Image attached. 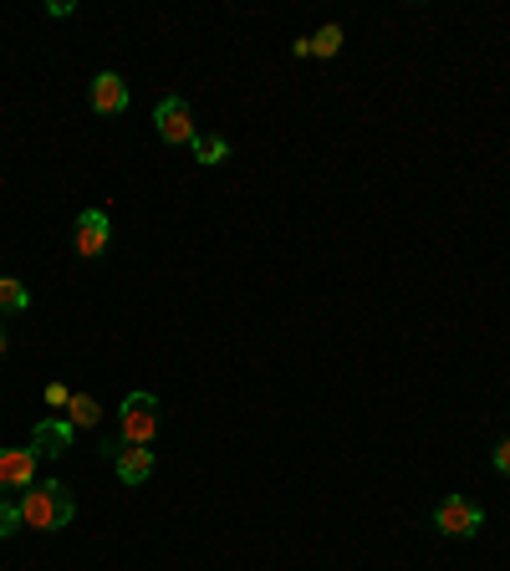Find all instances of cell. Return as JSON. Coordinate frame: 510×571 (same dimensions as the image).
Wrapping results in <instances>:
<instances>
[{
	"instance_id": "obj_1",
	"label": "cell",
	"mask_w": 510,
	"mask_h": 571,
	"mask_svg": "<svg viewBox=\"0 0 510 571\" xmlns=\"http://www.w3.org/2000/svg\"><path fill=\"white\" fill-rule=\"evenodd\" d=\"M15 510H21V526H31V531H62V526L77 516L72 490H67V485H56V479L31 485V490L15 500Z\"/></svg>"
},
{
	"instance_id": "obj_2",
	"label": "cell",
	"mask_w": 510,
	"mask_h": 571,
	"mask_svg": "<svg viewBox=\"0 0 510 571\" xmlns=\"http://www.w3.org/2000/svg\"><path fill=\"white\" fill-rule=\"evenodd\" d=\"M153 434H159V399L153 393H128L118 409V438L123 444H153Z\"/></svg>"
},
{
	"instance_id": "obj_3",
	"label": "cell",
	"mask_w": 510,
	"mask_h": 571,
	"mask_svg": "<svg viewBox=\"0 0 510 571\" xmlns=\"http://www.w3.org/2000/svg\"><path fill=\"white\" fill-rule=\"evenodd\" d=\"M153 128H159V138L169 148H189L194 138H200V128H194V113H189L184 97H163V103L153 107Z\"/></svg>"
},
{
	"instance_id": "obj_4",
	"label": "cell",
	"mask_w": 510,
	"mask_h": 571,
	"mask_svg": "<svg viewBox=\"0 0 510 571\" xmlns=\"http://www.w3.org/2000/svg\"><path fill=\"white\" fill-rule=\"evenodd\" d=\"M480 526H485V510L475 500H459V495H449V500L434 505V531L470 541V536H480Z\"/></svg>"
},
{
	"instance_id": "obj_5",
	"label": "cell",
	"mask_w": 510,
	"mask_h": 571,
	"mask_svg": "<svg viewBox=\"0 0 510 571\" xmlns=\"http://www.w3.org/2000/svg\"><path fill=\"white\" fill-rule=\"evenodd\" d=\"M108 240H113V220L103 210H82L77 214V255L82 261H97V255H108Z\"/></svg>"
},
{
	"instance_id": "obj_6",
	"label": "cell",
	"mask_w": 510,
	"mask_h": 571,
	"mask_svg": "<svg viewBox=\"0 0 510 571\" xmlns=\"http://www.w3.org/2000/svg\"><path fill=\"white\" fill-rule=\"evenodd\" d=\"M87 103H93V113H103V118H118V113H128V82H123L118 72H97L93 87H87Z\"/></svg>"
},
{
	"instance_id": "obj_7",
	"label": "cell",
	"mask_w": 510,
	"mask_h": 571,
	"mask_svg": "<svg viewBox=\"0 0 510 571\" xmlns=\"http://www.w3.org/2000/svg\"><path fill=\"white\" fill-rule=\"evenodd\" d=\"M72 434H77V429H72L67 419H41V424L31 429V450H36V459H62V454L72 450Z\"/></svg>"
},
{
	"instance_id": "obj_8",
	"label": "cell",
	"mask_w": 510,
	"mask_h": 571,
	"mask_svg": "<svg viewBox=\"0 0 510 571\" xmlns=\"http://www.w3.org/2000/svg\"><path fill=\"white\" fill-rule=\"evenodd\" d=\"M36 485V450H0V490H31Z\"/></svg>"
},
{
	"instance_id": "obj_9",
	"label": "cell",
	"mask_w": 510,
	"mask_h": 571,
	"mask_svg": "<svg viewBox=\"0 0 510 571\" xmlns=\"http://www.w3.org/2000/svg\"><path fill=\"white\" fill-rule=\"evenodd\" d=\"M113 465H118L123 485H144V479L153 475V450H144V444H123V454L113 459Z\"/></svg>"
},
{
	"instance_id": "obj_10",
	"label": "cell",
	"mask_w": 510,
	"mask_h": 571,
	"mask_svg": "<svg viewBox=\"0 0 510 571\" xmlns=\"http://www.w3.org/2000/svg\"><path fill=\"white\" fill-rule=\"evenodd\" d=\"M97 419H103V409H97L93 393H72V403H67V424H72V429H97Z\"/></svg>"
},
{
	"instance_id": "obj_11",
	"label": "cell",
	"mask_w": 510,
	"mask_h": 571,
	"mask_svg": "<svg viewBox=\"0 0 510 571\" xmlns=\"http://www.w3.org/2000/svg\"><path fill=\"white\" fill-rule=\"evenodd\" d=\"M189 148H194V159H200L204 169H215V163H225V159H230V144H225V138H210V134H200Z\"/></svg>"
},
{
	"instance_id": "obj_12",
	"label": "cell",
	"mask_w": 510,
	"mask_h": 571,
	"mask_svg": "<svg viewBox=\"0 0 510 571\" xmlns=\"http://www.w3.org/2000/svg\"><path fill=\"white\" fill-rule=\"evenodd\" d=\"M31 306V292L21 286L15 276H0V311H26Z\"/></svg>"
},
{
	"instance_id": "obj_13",
	"label": "cell",
	"mask_w": 510,
	"mask_h": 571,
	"mask_svg": "<svg viewBox=\"0 0 510 571\" xmlns=\"http://www.w3.org/2000/svg\"><path fill=\"white\" fill-rule=\"evenodd\" d=\"M337 52H342V27L332 21V27H322L311 36V56H337Z\"/></svg>"
},
{
	"instance_id": "obj_14",
	"label": "cell",
	"mask_w": 510,
	"mask_h": 571,
	"mask_svg": "<svg viewBox=\"0 0 510 571\" xmlns=\"http://www.w3.org/2000/svg\"><path fill=\"white\" fill-rule=\"evenodd\" d=\"M41 399H46V409H67V403H72V388H67V383H46V393H41Z\"/></svg>"
},
{
	"instance_id": "obj_15",
	"label": "cell",
	"mask_w": 510,
	"mask_h": 571,
	"mask_svg": "<svg viewBox=\"0 0 510 571\" xmlns=\"http://www.w3.org/2000/svg\"><path fill=\"white\" fill-rule=\"evenodd\" d=\"M15 526H21V510H15L11 500H0V536H11Z\"/></svg>"
},
{
	"instance_id": "obj_16",
	"label": "cell",
	"mask_w": 510,
	"mask_h": 571,
	"mask_svg": "<svg viewBox=\"0 0 510 571\" xmlns=\"http://www.w3.org/2000/svg\"><path fill=\"white\" fill-rule=\"evenodd\" d=\"M490 465H496L500 475H510V438H500V444H496V454H490Z\"/></svg>"
},
{
	"instance_id": "obj_17",
	"label": "cell",
	"mask_w": 510,
	"mask_h": 571,
	"mask_svg": "<svg viewBox=\"0 0 510 571\" xmlns=\"http://www.w3.org/2000/svg\"><path fill=\"white\" fill-rule=\"evenodd\" d=\"M0 358H6V327H0Z\"/></svg>"
}]
</instances>
